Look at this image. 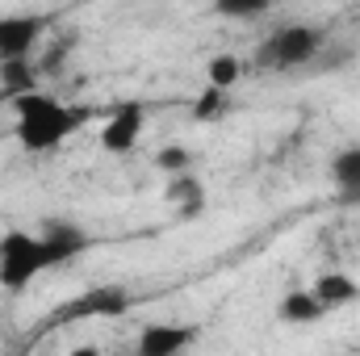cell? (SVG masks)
<instances>
[{"instance_id":"6da1fadb","label":"cell","mask_w":360,"mask_h":356,"mask_svg":"<svg viewBox=\"0 0 360 356\" xmlns=\"http://www.w3.org/2000/svg\"><path fill=\"white\" fill-rule=\"evenodd\" d=\"M89 248V235L72 222H46L42 231H4L0 235V289H30L46 268L68 265Z\"/></svg>"},{"instance_id":"7a4b0ae2","label":"cell","mask_w":360,"mask_h":356,"mask_svg":"<svg viewBox=\"0 0 360 356\" xmlns=\"http://www.w3.org/2000/svg\"><path fill=\"white\" fill-rule=\"evenodd\" d=\"M80 126H84V109H76L51 92L25 89L13 96V139L30 155L59 151Z\"/></svg>"},{"instance_id":"3957f363","label":"cell","mask_w":360,"mask_h":356,"mask_svg":"<svg viewBox=\"0 0 360 356\" xmlns=\"http://www.w3.org/2000/svg\"><path fill=\"white\" fill-rule=\"evenodd\" d=\"M327 46V34L319 25H306V21H285L276 25L272 34L260 38L256 46V68L260 72H293V68H306L323 55Z\"/></svg>"},{"instance_id":"277c9868","label":"cell","mask_w":360,"mask_h":356,"mask_svg":"<svg viewBox=\"0 0 360 356\" xmlns=\"http://www.w3.org/2000/svg\"><path fill=\"white\" fill-rule=\"evenodd\" d=\"M46 34L42 13H4L0 17V63H21Z\"/></svg>"},{"instance_id":"5b68a950","label":"cell","mask_w":360,"mask_h":356,"mask_svg":"<svg viewBox=\"0 0 360 356\" xmlns=\"http://www.w3.org/2000/svg\"><path fill=\"white\" fill-rule=\"evenodd\" d=\"M197 327L193 323H147L143 331H139V340H134V356H180L188 352L193 344H197Z\"/></svg>"},{"instance_id":"8992f818","label":"cell","mask_w":360,"mask_h":356,"mask_svg":"<svg viewBox=\"0 0 360 356\" xmlns=\"http://www.w3.org/2000/svg\"><path fill=\"white\" fill-rule=\"evenodd\" d=\"M143 126H147V109H143L139 101H126V105H117V109L109 113V122L101 126V147H105L109 155H126V151H134Z\"/></svg>"},{"instance_id":"52a82bcc","label":"cell","mask_w":360,"mask_h":356,"mask_svg":"<svg viewBox=\"0 0 360 356\" xmlns=\"http://www.w3.org/2000/svg\"><path fill=\"white\" fill-rule=\"evenodd\" d=\"M310 293H314V298L323 302V310L331 314V310L356 306V302H360V281H356V276H348V272H335V268H327V272H319V276H314Z\"/></svg>"},{"instance_id":"ba28073f","label":"cell","mask_w":360,"mask_h":356,"mask_svg":"<svg viewBox=\"0 0 360 356\" xmlns=\"http://www.w3.org/2000/svg\"><path fill=\"white\" fill-rule=\"evenodd\" d=\"M164 201L176 210V218H197L205 210V184L197 172H180V177H168V189H164Z\"/></svg>"},{"instance_id":"9c48e42d","label":"cell","mask_w":360,"mask_h":356,"mask_svg":"<svg viewBox=\"0 0 360 356\" xmlns=\"http://www.w3.org/2000/svg\"><path fill=\"white\" fill-rule=\"evenodd\" d=\"M276 319L289 323V327H310V323L327 319V310H323V302H319L310 289H289V293L276 302Z\"/></svg>"},{"instance_id":"30bf717a","label":"cell","mask_w":360,"mask_h":356,"mask_svg":"<svg viewBox=\"0 0 360 356\" xmlns=\"http://www.w3.org/2000/svg\"><path fill=\"white\" fill-rule=\"evenodd\" d=\"M327 172H331V184H335L348 201H360V147L335 151L331 164H327Z\"/></svg>"},{"instance_id":"8fae6325","label":"cell","mask_w":360,"mask_h":356,"mask_svg":"<svg viewBox=\"0 0 360 356\" xmlns=\"http://www.w3.org/2000/svg\"><path fill=\"white\" fill-rule=\"evenodd\" d=\"M130 306V298H126V289H89L84 298H76V306H68L63 314L68 319H76V314H122Z\"/></svg>"},{"instance_id":"7c38bea8","label":"cell","mask_w":360,"mask_h":356,"mask_svg":"<svg viewBox=\"0 0 360 356\" xmlns=\"http://www.w3.org/2000/svg\"><path fill=\"white\" fill-rule=\"evenodd\" d=\"M239 80H243V59H239V55L222 51V55H214V59L205 63V89L231 92Z\"/></svg>"},{"instance_id":"4fadbf2b","label":"cell","mask_w":360,"mask_h":356,"mask_svg":"<svg viewBox=\"0 0 360 356\" xmlns=\"http://www.w3.org/2000/svg\"><path fill=\"white\" fill-rule=\"evenodd\" d=\"M155 168L168 172V177H180V172H193V151L180 147V143H168L155 151Z\"/></svg>"},{"instance_id":"5bb4252c","label":"cell","mask_w":360,"mask_h":356,"mask_svg":"<svg viewBox=\"0 0 360 356\" xmlns=\"http://www.w3.org/2000/svg\"><path fill=\"white\" fill-rule=\"evenodd\" d=\"M231 105H226V92H218V89H205L201 96H197V105H193V113L201 117V122H214V117H222Z\"/></svg>"},{"instance_id":"9a60e30c","label":"cell","mask_w":360,"mask_h":356,"mask_svg":"<svg viewBox=\"0 0 360 356\" xmlns=\"http://www.w3.org/2000/svg\"><path fill=\"white\" fill-rule=\"evenodd\" d=\"M218 13H226V17H256V13H264V4H218Z\"/></svg>"},{"instance_id":"2e32d148","label":"cell","mask_w":360,"mask_h":356,"mask_svg":"<svg viewBox=\"0 0 360 356\" xmlns=\"http://www.w3.org/2000/svg\"><path fill=\"white\" fill-rule=\"evenodd\" d=\"M68 356H101V348H96V344H76Z\"/></svg>"}]
</instances>
